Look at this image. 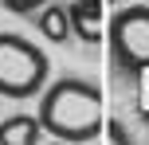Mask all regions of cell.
Instances as JSON below:
<instances>
[{
	"label": "cell",
	"instance_id": "obj_7",
	"mask_svg": "<svg viewBox=\"0 0 149 145\" xmlns=\"http://www.w3.org/2000/svg\"><path fill=\"white\" fill-rule=\"evenodd\" d=\"M43 4H51V0H0V8H8L16 16H36Z\"/></svg>",
	"mask_w": 149,
	"mask_h": 145
},
{
	"label": "cell",
	"instance_id": "obj_5",
	"mask_svg": "<svg viewBox=\"0 0 149 145\" xmlns=\"http://www.w3.org/2000/svg\"><path fill=\"white\" fill-rule=\"evenodd\" d=\"M43 122L39 114H12L0 122V145H39Z\"/></svg>",
	"mask_w": 149,
	"mask_h": 145
},
{
	"label": "cell",
	"instance_id": "obj_2",
	"mask_svg": "<svg viewBox=\"0 0 149 145\" xmlns=\"http://www.w3.org/2000/svg\"><path fill=\"white\" fill-rule=\"evenodd\" d=\"M47 51L20 31H0V98H31L47 86Z\"/></svg>",
	"mask_w": 149,
	"mask_h": 145
},
{
	"label": "cell",
	"instance_id": "obj_3",
	"mask_svg": "<svg viewBox=\"0 0 149 145\" xmlns=\"http://www.w3.org/2000/svg\"><path fill=\"white\" fill-rule=\"evenodd\" d=\"M106 39H110V55L118 63V71L141 78L149 71V0L118 8L106 28Z\"/></svg>",
	"mask_w": 149,
	"mask_h": 145
},
{
	"label": "cell",
	"instance_id": "obj_8",
	"mask_svg": "<svg viewBox=\"0 0 149 145\" xmlns=\"http://www.w3.org/2000/svg\"><path fill=\"white\" fill-rule=\"evenodd\" d=\"M110 141H130V133H126V130H122V126H118V122H110Z\"/></svg>",
	"mask_w": 149,
	"mask_h": 145
},
{
	"label": "cell",
	"instance_id": "obj_9",
	"mask_svg": "<svg viewBox=\"0 0 149 145\" xmlns=\"http://www.w3.org/2000/svg\"><path fill=\"white\" fill-rule=\"evenodd\" d=\"M141 122L149 126V86H145V94H141Z\"/></svg>",
	"mask_w": 149,
	"mask_h": 145
},
{
	"label": "cell",
	"instance_id": "obj_6",
	"mask_svg": "<svg viewBox=\"0 0 149 145\" xmlns=\"http://www.w3.org/2000/svg\"><path fill=\"white\" fill-rule=\"evenodd\" d=\"M36 28L43 31L51 43H67L74 35L71 31V12H67V4H59V0H51V4H43L36 12Z\"/></svg>",
	"mask_w": 149,
	"mask_h": 145
},
{
	"label": "cell",
	"instance_id": "obj_1",
	"mask_svg": "<svg viewBox=\"0 0 149 145\" xmlns=\"http://www.w3.org/2000/svg\"><path fill=\"white\" fill-rule=\"evenodd\" d=\"M39 122H43V133H51L55 141H94L102 133V94H98L94 83L86 78H55L39 90Z\"/></svg>",
	"mask_w": 149,
	"mask_h": 145
},
{
	"label": "cell",
	"instance_id": "obj_4",
	"mask_svg": "<svg viewBox=\"0 0 149 145\" xmlns=\"http://www.w3.org/2000/svg\"><path fill=\"white\" fill-rule=\"evenodd\" d=\"M102 4L106 0H71V31L82 39V43H98L102 39Z\"/></svg>",
	"mask_w": 149,
	"mask_h": 145
}]
</instances>
